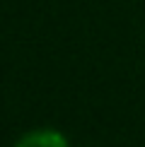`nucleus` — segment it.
<instances>
[{
	"label": "nucleus",
	"mask_w": 145,
	"mask_h": 147,
	"mask_svg": "<svg viewBox=\"0 0 145 147\" xmlns=\"http://www.w3.org/2000/svg\"><path fill=\"white\" fill-rule=\"evenodd\" d=\"M12 147H70L68 138L53 128H36L17 140Z\"/></svg>",
	"instance_id": "f257e3e1"
}]
</instances>
